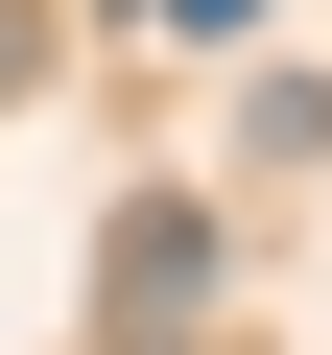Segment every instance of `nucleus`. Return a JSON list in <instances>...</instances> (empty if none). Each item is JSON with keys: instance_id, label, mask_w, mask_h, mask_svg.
I'll use <instances>...</instances> for the list:
<instances>
[{"instance_id": "obj_2", "label": "nucleus", "mask_w": 332, "mask_h": 355, "mask_svg": "<svg viewBox=\"0 0 332 355\" xmlns=\"http://www.w3.org/2000/svg\"><path fill=\"white\" fill-rule=\"evenodd\" d=\"M166 24H190V48H238V24H261V0H166Z\"/></svg>"}, {"instance_id": "obj_1", "label": "nucleus", "mask_w": 332, "mask_h": 355, "mask_svg": "<svg viewBox=\"0 0 332 355\" xmlns=\"http://www.w3.org/2000/svg\"><path fill=\"white\" fill-rule=\"evenodd\" d=\"M190 284H214V237H190V214H142V237H119V331H190Z\"/></svg>"}]
</instances>
